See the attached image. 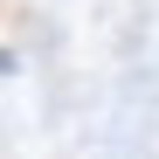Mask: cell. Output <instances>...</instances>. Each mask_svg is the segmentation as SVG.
Wrapping results in <instances>:
<instances>
[{"mask_svg": "<svg viewBox=\"0 0 159 159\" xmlns=\"http://www.w3.org/2000/svg\"><path fill=\"white\" fill-rule=\"evenodd\" d=\"M0 69H7V56H0Z\"/></svg>", "mask_w": 159, "mask_h": 159, "instance_id": "cell-1", "label": "cell"}]
</instances>
